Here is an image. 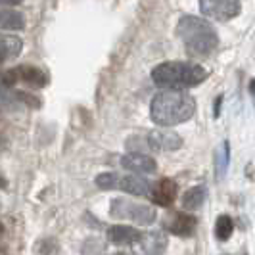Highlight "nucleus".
Masks as SVG:
<instances>
[{
	"instance_id": "423d86ee",
	"label": "nucleus",
	"mask_w": 255,
	"mask_h": 255,
	"mask_svg": "<svg viewBox=\"0 0 255 255\" xmlns=\"http://www.w3.org/2000/svg\"><path fill=\"white\" fill-rule=\"evenodd\" d=\"M196 227H198V219L182 211H171L163 219V229L175 236H192Z\"/></svg>"
},
{
	"instance_id": "412c9836",
	"label": "nucleus",
	"mask_w": 255,
	"mask_h": 255,
	"mask_svg": "<svg viewBox=\"0 0 255 255\" xmlns=\"http://www.w3.org/2000/svg\"><path fill=\"white\" fill-rule=\"evenodd\" d=\"M15 81H17V73H15V69H10V71H6V73H2V75H0V83H2L4 87H13V85H15Z\"/></svg>"
},
{
	"instance_id": "39448f33",
	"label": "nucleus",
	"mask_w": 255,
	"mask_h": 255,
	"mask_svg": "<svg viewBox=\"0 0 255 255\" xmlns=\"http://www.w3.org/2000/svg\"><path fill=\"white\" fill-rule=\"evenodd\" d=\"M200 12L215 21H229L242 12V4L236 0H202Z\"/></svg>"
},
{
	"instance_id": "ddd939ff",
	"label": "nucleus",
	"mask_w": 255,
	"mask_h": 255,
	"mask_svg": "<svg viewBox=\"0 0 255 255\" xmlns=\"http://www.w3.org/2000/svg\"><path fill=\"white\" fill-rule=\"evenodd\" d=\"M15 73H17V79H21L23 83L35 87V89H42L48 85V75L35 65H19L15 69Z\"/></svg>"
},
{
	"instance_id": "f257e3e1",
	"label": "nucleus",
	"mask_w": 255,
	"mask_h": 255,
	"mask_svg": "<svg viewBox=\"0 0 255 255\" xmlns=\"http://www.w3.org/2000/svg\"><path fill=\"white\" fill-rule=\"evenodd\" d=\"M196 114V100L184 90H163L153 96L150 117L159 127H175Z\"/></svg>"
},
{
	"instance_id": "f8f14e48",
	"label": "nucleus",
	"mask_w": 255,
	"mask_h": 255,
	"mask_svg": "<svg viewBox=\"0 0 255 255\" xmlns=\"http://www.w3.org/2000/svg\"><path fill=\"white\" fill-rule=\"evenodd\" d=\"M142 232H138L132 227H125V225H115L108 229V240L117 246H128V244L138 242Z\"/></svg>"
},
{
	"instance_id": "4468645a",
	"label": "nucleus",
	"mask_w": 255,
	"mask_h": 255,
	"mask_svg": "<svg viewBox=\"0 0 255 255\" xmlns=\"http://www.w3.org/2000/svg\"><path fill=\"white\" fill-rule=\"evenodd\" d=\"M205 200H207V188H205L204 184H198V186H194V188L184 192L180 202H182V207L192 213V211H198L205 204Z\"/></svg>"
},
{
	"instance_id": "f03ea898",
	"label": "nucleus",
	"mask_w": 255,
	"mask_h": 255,
	"mask_svg": "<svg viewBox=\"0 0 255 255\" xmlns=\"http://www.w3.org/2000/svg\"><path fill=\"white\" fill-rule=\"evenodd\" d=\"M177 37L190 56L204 58L217 50L219 35L207 19L198 15H182L177 23Z\"/></svg>"
},
{
	"instance_id": "a211bd4d",
	"label": "nucleus",
	"mask_w": 255,
	"mask_h": 255,
	"mask_svg": "<svg viewBox=\"0 0 255 255\" xmlns=\"http://www.w3.org/2000/svg\"><path fill=\"white\" fill-rule=\"evenodd\" d=\"M234 232V221L229 217V215H221L215 221V236L221 242H227Z\"/></svg>"
},
{
	"instance_id": "6ab92c4d",
	"label": "nucleus",
	"mask_w": 255,
	"mask_h": 255,
	"mask_svg": "<svg viewBox=\"0 0 255 255\" xmlns=\"http://www.w3.org/2000/svg\"><path fill=\"white\" fill-rule=\"evenodd\" d=\"M117 179H119L117 173H102L96 177V186L102 190H114L117 188Z\"/></svg>"
},
{
	"instance_id": "2eb2a0df",
	"label": "nucleus",
	"mask_w": 255,
	"mask_h": 255,
	"mask_svg": "<svg viewBox=\"0 0 255 255\" xmlns=\"http://www.w3.org/2000/svg\"><path fill=\"white\" fill-rule=\"evenodd\" d=\"M23 50V42L21 38H17L15 35H0V56L6 58H15L19 56Z\"/></svg>"
},
{
	"instance_id": "7ed1b4c3",
	"label": "nucleus",
	"mask_w": 255,
	"mask_h": 255,
	"mask_svg": "<svg viewBox=\"0 0 255 255\" xmlns=\"http://www.w3.org/2000/svg\"><path fill=\"white\" fill-rule=\"evenodd\" d=\"M207 79V71L194 62H165L152 69L155 87L167 90H184L202 85Z\"/></svg>"
},
{
	"instance_id": "f3484780",
	"label": "nucleus",
	"mask_w": 255,
	"mask_h": 255,
	"mask_svg": "<svg viewBox=\"0 0 255 255\" xmlns=\"http://www.w3.org/2000/svg\"><path fill=\"white\" fill-rule=\"evenodd\" d=\"M25 27L23 13L15 10H2L0 8V29H10V31H21Z\"/></svg>"
},
{
	"instance_id": "393cba45",
	"label": "nucleus",
	"mask_w": 255,
	"mask_h": 255,
	"mask_svg": "<svg viewBox=\"0 0 255 255\" xmlns=\"http://www.w3.org/2000/svg\"><path fill=\"white\" fill-rule=\"evenodd\" d=\"M2 230H4V227H2V223H0V234H2Z\"/></svg>"
},
{
	"instance_id": "20e7f679",
	"label": "nucleus",
	"mask_w": 255,
	"mask_h": 255,
	"mask_svg": "<svg viewBox=\"0 0 255 255\" xmlns=\"http://www.w3.org/2000/svg\"><path fill=\"white\" fill-rule=\"evenodd\" d=\"M110 215L114 219H123V221H132L140 227H148L155 221V209L150 205L136 204L127 198H115L110 204Z\"/></svg>"
},
{
	"instance_id": "dca6fc26",
	"label": "nucleus",
	"mask_w": 255,
	"mask_h": 255,
	"mask_svg": "<svg viewBox=\"0 0 255 255\" xmlns=\"http://www.w3.org/2000/svg\"><path fill=\"white\" fill-rule=\"evenodd\" d=\"M229 161H230V144L229 140H225L215 150V179L217 180L225 179L227 169H229Z\"/></svg>"
},
{
	"instance_id": "9d476101",
	"label": "nucleus",
	"mask_w": 255,
	"mask_h": 255,
	"mask_svg": "<svg viewBox=\"0 0 255 255\" xmlns=\"http://www.w3.org/2000/svg\"><path fill=\"white\" fill-rule=\"evenodd\" d=\"M177 182L171 179H159L152 188H150V196L152 202L161 207H169L171 204H175L177 200Z\"/></svg>"
},
{
	"instance_id": "b1692460",
	"label": "nucleus",
	"mask_w": 255,
	"mask_h": 255,
	"mask_svg": "<svg viewBox=\"0 0 255 255\" xmlns=\"http://www.w3.org/2000/svg\"><path fill=\"white\" fill-rule=\"evenodd\" d=\"M6 186H8V180L0 175V188H6Z\"/></svg>"
},
{
	"instance_id": "1a4fd4ad",
	"label": "nucleus",
	"mask_w": 255,
	"mask_h": 255,
	"mask_svg": "<svg viewBox=\"0 0 255 255\" xmlns=\"http://www.w3.org/2000/svg\"><path fill=\"white\" fill-rule=\"evenodd\" d=\"M121 167L127 169V171L136 173V175H152V173H155V169H157V163H155L153 157L146 155V153L132 152V153H125L121 157Z\"/></svg>"
},
{
	"instance_id": "5701e85b",
	"label": "nucleus",
	"mask_w": 255,
	"mask_h": 255,
	"mask_svg": "<svg viewBox=\"0 0 255 255\" xmlns=\"http://www.w3.org/2000/svg\"><path fill=\"white\" fill-rule=\"evenodd\" d=\"M250 94L254 96V100H255V79H252V81H250Z\"/></svg>"
},
{
	"instance_id": "6e6552de",
	"label": "nucleus",
	"mask_w": 255,
	"mask_h": 255,
	"mask_svg": "<svg viewBox=\"0 0 255 255\" xmlns=\"http://www.w3.org/2000/svg\"><path fill=\"white\" fill-rule=\"evenodd\" d=\"M138 244L144 255H163L169 246V238L163 230H148L140 234Z\"/></svg>"
},
{
	"instance_id": "0eeeda50",
	"label": "nucleus",
	"mask_w": 255,
	"mask_h": 255,
	"mask_svg": "<svg viewBox=\"0 0 255 255\" xmlns=\"http://www.w3.org/2000/svg\"><path fill=\"white\" fill-rule=\"evenodd\" d=\"M148 148L153 152H175L182 146V138H180L179 132H173V130H152L148 132Z\"/></svg>"
},
{
	"instance_id": "bb28decb",
	"label": "nucleus",
	"mask_w": 255,
	"mask_h": 255,
	"mask_svg": "<svg viewBox=\"0 0 255 255\" xmlns=\"http://www.w3.org/2000/svg\"><path fill=\"white\" fill-rule=\"evenodd\" d=\"M112 255H125V254H112Z\"/></svg>"
},
{
	"instance_id": "9b49d317",
	"label": "nucleus",
	"mask_w": 255,
	"mask_h": 255,
	"mask_svg": "<svg viewBox=\"0 0 255 255\" xmlns=\"http://www.w3.org/2000/svg\"><path fill=\"white\" fill-rule=\"evenodd\" d=\"M117 188L132 196H150V180L142 179L138 175H127V177H119L117 179Z\"/></svg>"
},
{
	"instance_id": "4be33fe9",
	"label": "nucleus",
	"mask_w": 255,
	"mask_h": 255,
	"mask_svg": "<svg viewBox=\"0 0 255 255\" xmlns=\"http://www.w3.org/2000/svg\"><path fill=\"white\" fill-rule=\"evenodd\" d=\"M221 106H223V94L215 98V102H213V117L219 119V115H221Z\"/></svg>"
},
{
	"instance_id": "aec40b11",
	"label": "nucleus",
	"mask_w": 255,
	"mask_h": 255,
	"mask_svg": "<svg viewBox=\"0 0 255 255\" xmlns=\"http://www.w3.org/2000/svg\"><path fill=\"white\" fill-rule=\"evenodd\" d=\"M15 98L17 100H21V102L25 104V106H29V108H35V110H38L40 108V98H37L35 94H29V92H15Z\"/></svg>"
},
{
	"instance_id": "a878e982",
	"label": "nucleus",
	"mask_w": 255,
	"mask_h": 255,
	"mask_svg": "<svg viewBox=\"0 0 255 255\" xmlns=\"http://www.w3.org/2000/svg\"><path fill=\"white\" fill-rule=\"evenodd\" d=\"M2 62H4V58H2V56H0V64H2Z\"/></svg>"
}]
</instances>
